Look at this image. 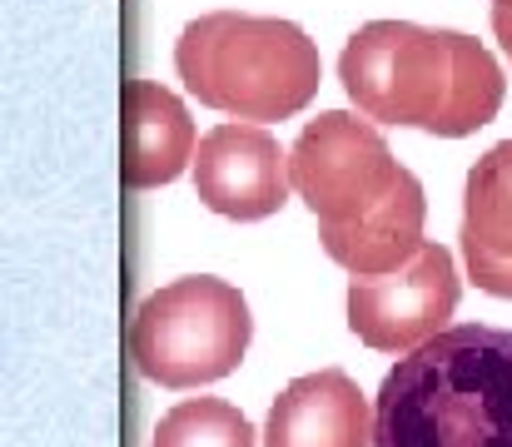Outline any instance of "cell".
<instances>
[{
	"mask_svg": "<svg viewBox=\"0 0 512 447\" xmlns=\"http://www.w3.org/2000/svg\"><path fill=\"white\" fill-rule=\"evenodd\" d=\"M339 80L363 120L463 140L503 110L498 60L458 30L408 20H368L348 35Z\"/></svg>",
	"mask_w": 512,
	"mask_h": 447,
	"instance_id": "1",
	"label": "cell"
},
{
	"mask_svg": "<svg viewBox=\"0 0 512 447\" xmlns=\"http://www.w3.org/2000/svg\"><path fill=\"white\" fill-rule=\"evenodd\" d=\"M373 447H512V333L458 323L403 353L373 403Z\"/></svg>",
	"mask_w": 512,
	"mask_h": 447,
	"instance_id": "2",
	"label": "cell"
},
{
	"mask_svg": "<svg viewBox=\"0 0 512 447\" xmlns=\"http://www.w3.org/2000/svg\"><path fill=\"white\" fill-rule=\"evenodd\" d=\"M179 80L209 110L249 125L294 120L324 80L319 45L294 20L214 10L184 25L174 45Z\"/></svg>",
	"mask_w": 512,
	"mask_h": 447,
	"instance_id": "3",
	"label": "cell"
},
{
	"mask_svg": "<svg viewBox=\"0 0 512 447\" xmlns=\"http://www.w3.org/2000/svg\"><path fill=\"white\" fill-rule=\"evenodd\" d=\"M249 338L254 318L244 294L209 274L155 289L130 323V353L160 388H204L229 378L244 363Z\"/></svg>",
	"mask_w": 512,
	"mask_h": 447,
	"instance_id": "4",
	"label": "cell"
},
{
	"mask_svg": "<svg viewBox=\"0 0 512 447\" xmlns=\"http://www.w3.org/2000/svg\"><path fill=\"white\" fill-rule=\"evenodd\" d=\"M289 174L299 199L314 209L319 229H348L373 209H383L408 169L393 159V149L383 145V135L368 120L329 110L309 120L304 135L294 140Z\"/></svg>",
	"mask_w": 512,
	"mask_h": 447,
	"instance_id": "5",
	"label": "cell"
},
{
	"mask_svg": "<svg viewBox=\"0 0 512 447\" xmlns=\"http://www.w3.org/2000/svg\"><path fill=\"white\" fill-rule=\"evenodd\" d=\"M458 269L443 244H423L403 269L348 284V328L378 353H413L458 313Z\"/></svg>",
	"mask_w": 512,
	"mask_h": 447,
	"instance_id": "6",
	"label": "cell"
},
{
	"mask_svg": "<svg viewBox=\"0 0 512 447\" xmlns=\"http://www.w3.org/2000/svg\"><path fill=\"white\" fill-rule=\"evenodd\" d=\"M289 154L264 125H219L194 149V194L239 224L269 219L289 199Z\"/></svg>",
	"mask_w": 512,
	"mask_h": 447,
	"instance_id": "7",
	"label": "cell"
},
{
	"mask_svg": "<svg viewBox=\"0 0 512 447\" xmlns=\"http://www.w3.org/2000/svg\"><path fill=\"white\" fill-rule=\"evenodd\" d=\"M264 447H373V413L343 368L294 378L264 423Z\"/></svg>",
	"mask_w": 512,
	"mask_h": 447,
	"instance_id": "8",
	"label": "cell"
},
{
	"mask_svg": "<svg viewBox=\"0 0 512 447\" xmlns=\"http://www.w3.org/2000/svg\"><path fill=\"white\" fill-rule=\"evenodd\" d=\"M194 164V120L179 95L155 80L120 90V179L130 189L170 184Z\"/></svg>",
	"mask_w": 512,
	"mask_h": 447,
	"instance_id": "9",
	"label": "cell"
},
{
	"mask_svg": "<svg viewBox=\"0 0 512 447\" xmlns=\"http://www.w3.org/2000/svg\"><path fill=\"white\" fill-rule=\"evenodd\" d=\"M463 264L493 298H512V140L468 169L463 194Z\"/></svg>",
	"mask_w": 512,
	"mask_h": 447,
	"instance_id": "10",
	"label": "cell"
},
{
	"mask_svg": "<svg viewBox=\"0 0 512 447\" xmlns=\"http://www.w3.org/2000/svg\"><path fill=\"white\" fill-rule=\"evenodd\" d=\"M423 184L413 174H403V184L393 189V199L383 209H373L368 219L348 224V229H319L329 259L343 264L353 279H368V274H393L403 269L428 239H423Z\"/></svg>",
	"mask_w": 512,
	"mask_h": 447,
	"instance_id": "11",
	"label": "cell"
},
{
	"mask_svg": "<svg viewBox=\"0 0 512 447\" xmlns=\"http://www.w3.org/2000/svg\"><path fill=\"white\" fill-rule=\"evenodd\" d=\"M155 447H254V428L224 398H184L160 418Z\"/></svg>",
	"mask_w": 512,
	"mask_h": 447,
	"instance_id": "12",
	"label": "cell"
},
{
	"mask_svg": "<svg viewBox=\"0 0 512 447\" xmlns=\"http://www.w3.org/2000/svg\"><path fill=\"white\" fill-rule=\"evenodd\" d=\"M493 35L503 40V50H508V60H512V10L508 5H493Z\"/></svg>",
	"mask_w": 512,
	"mask_h": 447,
	"instance_id": "13",
	"label": "cell"
},
{
	"mask_svg": "<svg viewBox=\"0 0 512 447\" xmlns=\"http://www.w3.org/2000/svg\"><path fill=\"white\" fill-rule=\"evenodd\" d=\"M493 5H508V10H512V0H493Z\"/></svg>",
	"mask_w": 512,
	"mask_h": 447,
	"instance_id": "14",
	"label": "cell"
}]
</instances>
